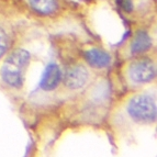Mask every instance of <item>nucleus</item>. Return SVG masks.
Returning <instances> with one entry per match:
<instances>
[{
	"label": "nucleus",
	"instance_id": "nucleus-10",
	"mask_svg": "<svg viewBox=\"0 0 157 157\" xmlns=\"http://www.w3.org/2000/svg\"><path fill=\"white\" fill-rule=\"evenodd\" d=\"M118 5L121 9H123L125 12H130L133 9V3L132 0H118Z\"/></svg>",
	"mask_w": 157,
	"mask_h": 157
},
{
	"label": "nucleus",
	"instance_id": "nucleus-1",
	"mask_svg": "<svg viewBox=\"0 0 157 157\" xmlns=\"http://www.w3.org/2000/svg\"><path fill=\"white\" fill-rule=\"evenodd\" d=\"M31 56L25 50H14L8 55L1 67V78L11 88H20L23 85L24 76L30 64Z\"/></svg>",
	"mask_w": 157,
	"mask_h": 157
},
{
	"label": "nucleus",
	"instance_id": "nucleus-5",
	"mask_svg": "<svg viewBox=\"0 0 157 157\" xmlns=\"http://www.w3.org/2000/svg\"><path fill=\"white\" fill-rule=\"evenodd\" d=\"M152 47V39L144 31L136 32L128 44V52L132 56H141Z\"/></svg>",
	"mask_w": 157,
	"mask_h": 157
},
{
	"label": "nucleus",
	"instance_id": "nucleus-4",
	"mask_svg": "<svg viewBox=\"0 0 157 157\" xmlns=\"http://www.w3.org/2000/svg\"><path fill=\"white\" fill-rule=\"evenodd\" d=\"M64 85L68 89H80L89 79V71L82 64H71L66 68L64 74Z\"/></svg>",
	"mask_w": 157,
	"mask_h": 157
},
{
	"label": "nucleus",
	"instance_id": "nucleus-9",
	"mask_svg": "<svg viewBox=\"0 0 157 157\" xmlns=\"http://www.w3.org/2000/svg\"><path fill=\"white\" fill-rule=\"evenodd\" d=\"M9 46V40L6 32L0 28V58L2 57L6 54V52L8 51Z\"/></svg>",
	"mask_w": 157,
	"mask_h": 157
},
{
	"label": "nucleus",
	"instance_id": "nucleus-2",
	"mask_svg": "<svg viewBox=\"0 0 157 157\" xmlns=\"http://www.w3.org/2000/svg\"><path fill=\"white\" fill-rule=\"evenodd\" d=\"M122 75L128 86H144L156 77V64L148 57H135L125 64Z\"/></svg>",
	"mask_w": 157,
	"mask_h": 157
},
{
	"label": "nucleus",
	"instance_id": "nucleus-8",
	"mask_svg": "<svg viewBox=\"0 0 157 157\" xmlns=\"http://www.w3.org/2000/svg\"><path fill=\"white\" fill-rule=\"evenodd\" d=\"M29 3L32 9L43 16L52 14L58 8L56 0H29Z\"/></svg>",
	"mask_w": 157,
	"mask_h": 157
},
{
	"label": "nucleus",
	"instance_id": "nucleus-6",
	"mask_svg": "<svg viewBox=\"0 0 157 157\" xmlns=\"http://www.w3.org/2000/svg\"><path fill=\"white\" fill-rule=\"evenodd\" d=\"M62 78L63 77H62L60 68L56 64H50L45 69V73L43 74L40 87L41 89L46 90V91L54 90L58 86Z\"/></svg>",
	"mask_w": 157,
	"mask_h": 157
},
{
	"label": "nucleus",
	"instance_id": "nucleus-3",
	"mask_svg": "<svg viewBox=\"0 0 157 157\" xmlns=\"http://www.w3.org/2000/svg\"><path fill=\"white\" fill-rule=\"evenodd\" d=\"M128 115L135 122L147 124L156 120V99L151 94H139L131 98L126 107Z\"/></svg>",
	"mask_w": 157,
	"mask_h": 157
},
{
	"label": "nucleus",
	"instance_id": "nucleus-7",
	"mask_svg": "<svg viewBox=\"0 0 157 157\" xmlns=\"http://www.w3.org/2000/svg\"><path fill=\"white\" fill-rule=\"evenodd\" d=\"M85 59L91 67L98 69H105L111 64V57L105 51L100 48H90L85 52Z\"/></svg>",
	"mask_w": 157,
	"mask_h": 157
}]
</instances>
